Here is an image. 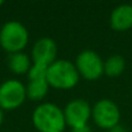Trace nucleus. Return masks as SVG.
<instances>
[{
    "label": "nucleus",
    "mask_w": 132,
    "mask_h": 132,
    "mask_svg": "<svg viewBox=\"0 0 132 132\" xmlns=\"http://www.w3.org/2000/svg\"><path fill=\"white\" fill-rule=\"evenodd\" d=\"M31 121L39 132H63L66 126L64 110L50 102L37 105L32 112Z\"/></svg>",
    "instance_id": "1"
},
{
    "label": "nucleus",
    "mask_w": 132,
    "mask_h": 132,
    "mask_svg": "<svg viewBox=\"0 0 132 132\" xmlns=\"http://www.w3.org/2000/svg\"><path fill=\"white\" fill-rule=\"evenodd\" d=\"M80 75L75 65L66 59H57L48 67L46 80L50 87L56 89H71L79 82Z\"/></svg>",
    "instance_id": "2"
},
{
    "label": "nucleus",
    "mask_w": 132,
    "mask_h": 132,
    "mask_svg": "<svg viewBox=\"0 0 132 132\" xmlns=\"http://www.w3.org/2000/svg\"><path fill=\"white\" fill-rule=\"evenodd\" d=\"M29 41V34L24 24L19 21H8L0 29V45L11 53L22 52Z\"/></svg>",
    "instance_id": "3"
},
{
    "label": "nucleus",
    "mask_w": 132,
    "mask_h": 132,
    "mask_svg": "<svg viewBox=\"0 0 132 132\" xmlns=\"http://www.w3.org/2000/svg\"><path fill=\"white\" fill-rule=\"evenodd\" d=\"M92 118L98 128L109 131L119 124L121 111L114 101L109 98H102L92 108Z\"/></svg>",
    "instance_id": "4"
},
{
    "label": "nucleus",
    "mask_w": 132,
    "mask_h": 132,
    "mask_svg": "<svg viewBox=\"0 0 132 132\" xmlns=\"http://www.w3.org/2000/svg\"><path fill=\"white\" fill-rule=\"evenodd\" d=\"M74 65L80 77L89 81L100 79L104 74V62L100 55L93 50H85L80 52Z\"/></svg>",
    "instance_id": "5"
},
{
    "label": "nucleus",
    "mask_w": 132,
    "mask_h": 132,
    "mask_svg": "<svg viewBox=\"0 0 132 132\" xmlns=\"http://www.w3.org/2000/svg\"><path fill=\"white\" fill-rule=\"evenodd\" d=\"M26 98V86L19 80L9 79L0 85V108L2 110L16 109L23 104Z\"/></svg>",
    "instance_id": "6"
},
{
    "label": "nucleus",
    "mask_w": 132,
    "mask_h": 132,
    "mask_svg": "<svg viewBox=\"0 0 132 132\" xmlns=\"http://www.w3.org/2000/svg\"><path fill=\"white\" fill-rule=\"evenodd\" d=\"M64 116L66 125L71 126L72 129L87 125L92 117V107L86 100L75 98L66 104Z\"/></svg>",
    "instance_id": "7"
},
{
    "label": "nucleus",
    "mask_w": 132,
    "mask_h": 132,
    "mask_svg": "<svg viewBox=\"0 0 132 132\" xmlns=\"http://www.w3.org/2000/svg\"><path fill=\"white\" fill-rule=\"evenodd\" d=\"M57 44L50 37H42L37 39L31 49V60L34 64L50 66L57 58Z\"/></svg>",
    "instance_id": "8"
},
{
    "label": "nucleus",
    "mask_w": 132,
    "mask_h": 132,
    "mask_svg": "<svg viewBox=\"0 0 132 132\" xmlns=\"http://www.w3.org/2000/svg\"><path fill=\"white\" fill-rule=\"evenodd\" d=\"M109 22L115 31H128L132 29V5L122 4L115 7L110 14Z\"/></svg>",
    "instance_id": "9"
},
{
    "label": "nucleus",
    "mask_w": 132,
    "mask_h": 132,
    "mask_svg": "<svg viewBox=\"0 0 132 132\" xmlns=\"http://www.w3.org/2000/svg\"><path fill=\"white\" fill-rule=\"evenodd\" d=\"M31 60L24 52L11 53L7 58V66L13 73L19 75L28 74L31 67Z\"/></svg>",
    "instance_id": "10"
},
{
    "label": "nucleus",
    "mask_w": 132,
    "mask_h": 132,
    "mask_svg": "<svg viewBox=\"0 0 132 132\" xmlns=\"http://www.w3.org/2000/svg\"><path fill=\"white\" fill-rule=\"evenodd\" d=\"M49 88H50V86H49L46 79L29 80L28 85L26 86L27 97L32 101H41L46 96Z\"/></svg>",
    "instance_id": "11"
},
{
    "label": "nucleus",
    "mask_w": 132,
    "mask_h": 132,
    "mask_svg": "<svg viewBox=\"0 0 132 132\" xmlns=\"http://www.w3.org/2000/svg\"><path fill=\"white\" fill-rule=\"evenodd\" d=\"M125 70V59L121 55H112L104 62V74L109 78H117Z\"/></svg>",
    "instance_id": "12"
},
{
    "label": "nucleus",
    "mask_w": 132,
    "mask_h": 132,
    "mask_svg": "<svg viewBox=\"0 0 132 132\" xmlns=\"http://www.w3.org/2000/svg\"><path fill=\"white\" fill-rule=\"evenodd\" d=\"M49 66L41 65V64H34L32 63L29 72H28V80H42L46 79V73H48Z\"/></svg>",
    "instance_id": "13"
},
{
    "label": "nucleus",
    "mask_w": 132,
    "mask_h": 132,
    "mask_svg": "<svg viewBox=\"0 0 132 132\" xmlns=\"http://www.w3.org/2000/svg\"><path fill=\"white\" fill-rule=\"evenodd\" d=\"M72 132H92V129L89 128V125H84V126H79V128H74L72 129Z\"/></svg>",
    "instance_id": "14"
},
{
    "label": "nucleus",
    "mask_w": 132,
    "mask_h": 132,
    "mask_svg": "<svg viewBox=\"0 0 132 132\" xmlns=\"http://www.w3.org/2000/svg\"><path fill=\"white\" fill-rule=\"evenodd\" d=\"M109 132H125V130H124V128L123 126H121L118 124V125H116V126H114L112 129H110Z\"/></svg>",
    "instance_id": "15"
},
{
    "label": "nucleus",
    "mask_w": 132,
    "mask_h": 132,
    "mask_svg": "<svg viewBox=\"0 0 132 132\" xmlns=\"http://www.w3.org/2000/svg\"><path fill=\"white\" fill-rule=\"evenodd\" d=\"M2 121H4V110L0 108V125L2 124Z\"/></svg>",
    "instance_id": "16"
},
{
    "label": "nucleus",
    "mask_w": 132,
    "mask_h": 132,
    "mask_svg": "<svg viewBox=\"0 0 132 132\" xmlns=\"http://www.w3.org/2000/svg\"><path fill=\"white\" fill-rule=\"evenodd\" d=\"M2 4H4V1H2V0H0V6H1Z\"/></svg>",
    "instance_id": "17"
}]
</instances>
